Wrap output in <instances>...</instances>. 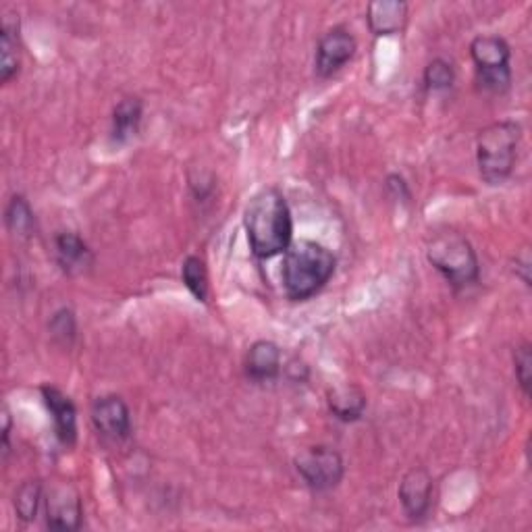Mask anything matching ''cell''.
Listing matches in <instances>:
<instances>
[{
    "instance_id": "obj_1",
    "label": "cell",
    "mask_w": 532,
    "mask_h": 532,
    "mask_svg": "<svg viewBox=\"0 0 532 532\" xmlns=\"http://www.w3.org/2000/svg\"><path fill=\"white\" fill-rule=\"evenodd\" d=\"M244 227L250 250L258 260L283 254L294 242V219L283 192L275 185L258 190L246 204Z\"/></svg>"
},
{
    "instance_id": "obj_2",
    "label": "cell",
    "mask_w": 532,
    "mask_h": 532,
    "mask_svg": "<svg viewBox=\"0 0 532 532\" xmlns=\"http://www.w3.org/2000/svg\"><path fill=\"white\" fill-rule=\"evenodd\" d=\"M337 260L331 250L312 242L300 239L291 242L283 252V289L289 300L304 302L321 291L335 275Z\"/></svg>"
},
{
    "instance_id": "obj_3",
    "label": "cell",
    "mask_w": 532,
    "mask_h": 532,
    "mask_svg": "<svg viewBox=\"0 0 532 532\" xmlns=\"http://www.w3.org/2000/svg\"><path fill=\"white\" fill-rule=\"evenodd\" d=\"M522 129L514 121H497L476 138L478 173L489 185H501L514 171Z\"/></svg>"
},
{
    "instance_id": "obj_4",
    "label": "cell",
    "mask_w": 532,
    "mask_h": 532,
    "mask_svg": "<svg viewBox=\"0 0 532 532\" xmlns=\"http://www.w3.org/2000/svg\"><path fill=\"white\" fill-rule=\"evenodd\" d=\"M427 260L454 287H468L478 281L481 266L468 239L458 231H443L431 237Z\"/></svg>"
},
{
    "instance_id": "obj_5",
    "label": "cell",
    "mask_w": 532,
    "mask_h": 532,
    "mask_svg": "<svg viewBox=\"0 0 532 532\" xmlns=\"http://www.w3.org/2000/svg\"><path fill=\"white\" fill-rule=\"evenodd\" d=\"M476 82L483 90L501 94L512 84V48L499 36H478L470 44Z\"/></svg>"
},
{
    "instance_id": "obj_6",
    "label": "cell",
    "mask_w": 532,
    "mask_h": 532,
    "mask_svg": "<svg viewBox=\"0 0 532 532\" xmlns=\"http://www.w3.org/2000/svg\"><path fill=\"white\" fill-rule=\"evenodd\" d=\"M294 464L306 487L318 493L335 489L345 474V464L341 454L329 445L306 447L296 456Z\"/></svg>"
},
{
    "instance_id": "obj_7",
    "label": "cell",
    "mask_w": 532,
    "mask_h": 532,
    "mask_svg": "<svg viewBox=\"0 0 532 532\" xmlns=\"http://www.w3.org/2000/svg\"><path fill=\"white\" fill-rule=\"evenodd\" d=\"M44 514H46V526L50 530H65L73 532L82 528L84 520V508L82 497H79L77 489L71 483H59L48 491L44 497Z\"/></svg>"
},
{
    "instance_id": "obj_8",
    "label": "cell",
    "mask_w": 532,
    "mask_h": 532,
    "mask_svg": "<svg viewBox=\"0 0 532 532\" xmlns=\"http://www.w3.org/2000/svg\"><path fill=\"white\" fill-rule=\"evenodd\" d=\"M358 50V42L350 30L337 28L323 34V38L316 44V57H314V71L318 77H331L335 75L345 63H350Z\"/></svg>"
},
{
    "instance_id": "obj_9",
    "label": "cell",
    "mask_w": 532,
    "mask_h": 532,
    "mask_svg": "<svg viewBox=\"0 0 532 532\" xmlns=\"http://www.w3.org/2000/svg\"><path fill=\"white\" fill-rule=\"evenodd\" d=\"M92 424L102 437L111 441H125L131 435V414L119 395L96 399L92 404Z\"/></svg>"
},
{
    "instance_id": "obj_10",
    "label": "cell",
    "mask_w": 532,
    "mask_h": 532,
    "mask_svg": "<svg viewBox=\"0 0 532 532\" xmlns=\"http://www.w3.org/2000/svg\"><path fill=\"white\" fill-rule=\"evenodd\" d=\"M397 497L410 520L427 518L433 505V476L424 468H412L399 483Z\"/></svg>"
},
{
    "instance_id": "obj_11",
    "label": "cell",
    "mask_w": 532,
    "mask_h": 532,
    "mask_svg": "<svg viewBox=\"0 0 532 532\" xmlns=\"http://www.w3.org/2000/svg\"><path fill=\"white\" fill-rule=\"evenodd\" d=\"M44 404L55 424V435L65 447H73L77 441V410L71 399L57 387L42 385L40 387Z\"/></svg>"
},
{
    "instance_id": "obj_12",
    "label": "cell",
    "mask_w": 532,
    "mask_h": 532,
    "mask_svg": "<svg viewBox=\"0 0 532 532\" xmlns=\"http://www.w3.org/2000/svg\"><path fill=\"white\" fill-rule=\"evenodd\" d=\"M368 30L375 36L402 34L408 23V5L402 0H372L366 9Z\"/></svg>"
},
{
    "instance_id": "obj_13",
    "label": "cell",
    "mask_w": 532,
    "mask_h": 532,
    "mask_svg": "<svg viewBox=\"0 0 532 532\" xmlns=\"http://www.w3.org/2000/svg\"><path fill=\"white\" fill-rule=\"evenodd\" d=\"M244 366H246L248 379H252L256 383L277 379L279 372H281L279 345L269 341V339H260V341L252 343L248 354H246Z\"/></svg>"
},
{
    "instance_id": "obj_14",
    "label": "cell",
    "mask_w": 532,
    "mask_h": 532,
    "mask_svg": "<svg viewBox=\"0 0 532 532\" xmlns=\"http://www.w3.org/2000/svg\"><path fill=\"white\" fill-rule=\"evenodd\" d=\"M366 395L356 385H339L327 393L329 412L341 422H356L364 416Z\"/></svg>"
},
{
    "instance_id": "obj_15",
    "label": "cell",
    "mask_w": 532,
    "mask_h": 532,
    "mask_svg": "<svg viewBox=\"0 0 532 532\" xmlns=\"http://www.w3.org/2000/svg\"><path fill=\"white\" fill-rule=\"evenodd\" d=\"M57 260L67 273H82L92 264V252L82 237L71 231H63L55 237Z\"/></svg>"
},
{
    "instance_id": "obj_16",
    "label": "cell",
    "mask_w": 532,
    "mask_h": 532,
    "mask_svg": "<svg viewBox=\"0 0 532 532\" xmlns=\"http://www.w3.org/2000/svg\"><path fill=\"white\" fill-rule=\"evenodd\" d=\"M144 104L140 98H123L113 111V140L117 144L127 142L140 129Z\"/></svg>"
},
{
    "instance_id": "obj_17",
    "label": "cell",
    "mask_w": 532,
    "mask_h": 532,
    "mask_svg": "<svg viewBox=\"0 0 532 532\" xmlns=\"http://www.w3.org/2000/svg\"><path fill=\"white\" fill-rule=\"evenodd\" d=\"M21 65L19 59V34L15 25L5 23L3 34H0V79L3 84H9L17 75Z\"/></svg>"
},
{
    "instance_id": "obj_18",
    "label": "cell",
    "mask_w": 532,
    "mask_h": 532,
    "mask_svg": "<svg viewBox=\"0 0 532 532\" xmlns=\"http://www.w3.org/2000/svg\"><path fill=\"white\" fill-rule=\"evenodd\" d=\"M5 221H7L9 231L19 237H30L32 231L36 229L34 210L23 196H13L9 200L7 210H5Z\"/></svg>"
},
{
    "instance_id": "obj_19",
    "label": "cell",
    "mask_w": 532,
    "mask_h": 532,
    "mask_svg": "<svg viewBox=\"0 0 532 532\" xmlns=\"http://www.w3.org/2000/svg\"><path fill=\"white\" fill-rule=\"evenodd\" d=\"M44 501V487L40 481H25L15 493V514L21 522L36 520Z\"/></svg>"
},
{
    "instance_id": "obj_20",
    "label": "cell",
    "mask_w": 532,
    "mask_h": 532,
    "mask_svg": "<svg viewBox=\"0 0 532 532\" xmlns=\"http://www.w3.org/2000/svg\"><path fill=\"white\" fill-rule=\"evenodd\" d=\"M181 279L198 302L208 300V273L200 256H188L181 264Z\"/></svg>"
},
{
    "instance_id": "obj_21",
    "label": "cell",
    "mask_w": 532,
    "mask_h": 532,
    "mask_svg": "<svg viewBox=\"0 0 532 532\" xmlns=\"http://www.w3.org/2000/svg\"><path fill=\"white\" fill-rule=\"evenodd\" d=\"M422 79H424V86H427L429 90L443 92L454 86L456 69L445 59H433L427 67H424Z\"/></svg>"
},
{
    "instance_id": "obj_22",
    "label": "cell",
    "mask_w": 532,
    "mask_h": 532,
    "mask_svg": "<svg viewBox=\"0 0 532 532\" xmlns=\"http://www.w3.org/2000/svg\"><path fill=\"white\" fill-rule=\"evenodd\" d=\"M532 364V354H530V343L524 341L518 345L514 352V372H516V381L524 393V397H530V366Z\"/></svg>"
},
{
    "instance_id": "obj_23",
    "label": "cell",
    "mask_w": 532,
    "mask_h": 532,
    "mask_svg": "<svg viewBox=\"0 0 532 532\" xmlns=\"http://www.w3.org/2000/svg\"><path fill=\"white\" fill-rule=\"evenodd\" d=\"M50 333L55 339H59L61 343H67L71 345V341L75 339V333H77V325H75V316L71 310L63 308L59 310L55 316H52L50 321Z\"/></svg>"
},
{
    "instance_id": "obj_24",
    "label": "cell",
    "mask_w": 532,
    "mask_h": 532,
    "mask_svg": "<svg viewBox=\"0 0 532 532\" xmlns=\"http://www.w3.org/2000/svg\"><path fill=\"white\" fill-rule=\"evenodd\" d=\"M387 188L393 190V192L399 196V200H410V198H412V196H410V190H408V185H406V181H404V177H399V175H389V177H387Z\"/></svg>"
},
{
    "instance_id": "obj_25",
    "label": "cell",
    "mask_w": 532,
    "mask_h": 532,
    "mask_svg": "<svg viewBox=\"0 0 532 532\" xmlns=\"http://www.w3.org/2000/svg\"><path fill=\"white\" fill-rule=\"evenodd\" d=\"M11 427H13V424H11V414H9V410L5 408L3 410V460H7V456H9V451H11Z\"/></svg>"
},
{
    "instance_id": "obj_26",
    "label": "cell",
    "mask_w": 532,
    "mask_h": 532,
    "mask_svg": "<svg viewBox=\"0 0 532 532\" xmlns=\"http://www.w3.org/2000/svg\"><path fill=\"white\" fill-rule=\"evenodd\" d=\"M518 271H522L518 277L524 281V285H530V258L526 250L520 256H516V273Z\"/></svg>"
}]
</instances>
